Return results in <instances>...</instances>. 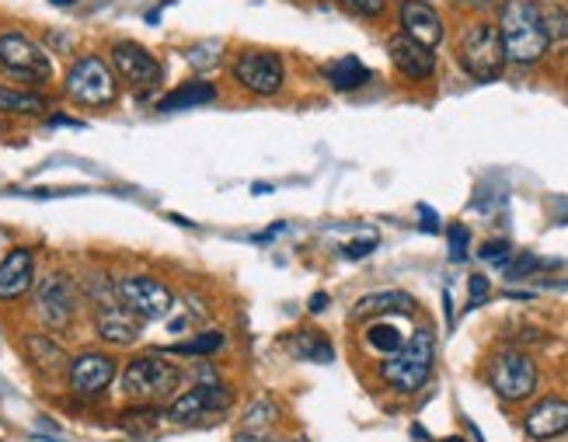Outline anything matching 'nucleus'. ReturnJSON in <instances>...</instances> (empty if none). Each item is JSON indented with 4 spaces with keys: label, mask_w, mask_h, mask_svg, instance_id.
<instances>
[{
    "label": "nucleus",
    "mask_w": 568,
    "mask_h": 442,
    "mask_svg": "<svg viewBox=\"0 0 568 442\" xmlns=\"http://www.w3.org/2000/svg\"><path fill=\"white\" fill-rule=\"evenodd\" d=\"M496 29L506 49V63L534 66L548 56L551 39L545 32V21H540L537 0H503Z\"/></svg>",
    "instance_id": "f257e3e1"
},
{
    "label": "nucleus",
    "mask_w": 568,
    "mask_h": 442,
    "mask_svg": "<svg viewBox=\"0 0 568 442\" xmlns=\"http://www.w3.org/2000/svg\"><path fill=\"white\" fill-rule=\"evenodd\" d=\"M182 377H185L182 366L168 362L161 352H143L122 366L119 387H122V394L136 404H161L179 394Z\"/></svg>",
    "instance_id": "f03ea898"
},
{
    "label": "nucleus",
    "mask_w": 568,
    "mask_h": 442,
    "mask_svg": "<svg viewBox=\"0 0 568 442\" xmlns=\"http://www.w3.org/2000/svg\"><path fill=\"white\" fill-rule=\"evenodd\" d=\"M433 362H436V338L429 328H415L405 346L387 356L384 366H381V380L398 390V394H418L429 377H433Z\"/></svg>",
    "instance_id": "7ed1b4c3"
},
{
    "label": "nucleus",
    "mask_w": 568,
    "mask_h": 442,
    "mask_svg": "<svg viewBox=\"0 0 568 442\" xmlns=\"http://www.w3.org/2000/svg\"><path fill=\"white\" fill-rule=\"evenodd\" d=\"M457 63L467 78H475L481 84L499 81L506 70V49H503L496 24H488V21L467 24L457 39Z\"/></svg>",
    "instance_id": "20e7f679"
},
{
    "label": "nucleus",
    "mask_w": 568,
    "mask_h": 442,
    "mask_svg": "<svg viewBox=\"0 0 568 442\" xmlns=\"http://www.w3.org/2000/svg\"><path fill=\"white\" fill-rule=\"evenodd\" d=\"M0 73L14 84L39 88L53 81V60H49L45 49L24 32L8 29V32H0Z\"/></svg>",
    "instance_id": "39448f33"
},
{
    "label": "nucleus",
    "mask_w": 568,
    "mask_h": 442,
    "mask_svg": "<svg viewBox=\"0 0 568 442\" xmlns=\"http://www.w3.org/2000/svg\"><path fill=\"white\" fill-rule=\"evenodd\" d=\"M63 94L81 109H109L119 97V78L102 56H81L67 70Z\"/></svg>",
    "instance_id": "423d86ee"
},
{
    "label": "nucleus",
    "mask_w": 568,
    "mask_h": 442,
    "mask_svg": "<svg viewBox=\"0 0 568 442\" xmlns=\"http://www.w3.org/2000/svg\"><path fill=\"white\" fill-rule=\"evenodd\" d=\"M231 81L255 97H276L286 84V66L273 49H241L227 63Z\"/></svg>",
    "instance_id": "0eeeda50"
},
{
    "label": "nucleus",
    "mask_w": 568,
    "mask_h": 442,
    "mask_svg": "<svg viewBox=\"0 0 568 442\" xmlns=\"http://www.w3.org/2000/svg\"><path fill=\"white\" fill-rule=\"evenodd\" d=\"M488 387L506 404L527 401L537 390V362L524 349H503L488 362Z\"/></svg>",
    "instance_id": "6e6552de"
},
{
    "label": "nucleus",
    "mask_w": 568,
    "mask_h": 442,
    "mask_svg": "<svg viewBox=\"0 0 568 442\" xmlns=\"http://www.w3.org/2000/svg\"><path fill=\"white\" fill-rule=\"evenodd\" d=\"M36 317L45 331H70L78 321V289L67 273H49L36 286Z\"/></svg>",
    "instance_id": "1a4fd4ad"
},
{
    "label": "nucleus",
    "mask_w": 568,
    "mask_h": 442,
    "mask_svg": "<svg viewBox=\"0 0 568 442\" xmlns=\"http://www.w3.org/2000/svg\"><path fill=\"white\" fill-rule=\"evenodd\" d=\"M115 300L140 321H164L175 307V292L154 276H126L115 282Z\"/></svg>",
    "instance_id": "9d476101"
},
{
    "label": "nucleus",
    "mask_w": 568,
    "mask_h": 442,
    "mask_svg": "<svg viewBox=\"0 0 568 442\" xmlns=\"http://www.w3.org/2000/svg\"><path fill=\"white\" fill-rule=\"evenodd\" d=\"M234 404V390L220 380H206V383H195L189 387L185 394H175L168 404V422H179V425H192L200 419H210V414H224Z\"/></svg>",
    "instance_id": "9b49d317"
},
{
    "label": "nucleus",
    "mask_w": 568,
    "mask_h": 442,
    "mask_svg": "<svg viewBox=\"0 0 568 442\" xmlns=\"http://www.w3.org/2000/svg\"><path fill=\"white\" fill-rule=\"evenodd\" d=\"M109 66H112V73H115V78H119L122 84H126V88H136V91L158 88L161 78H164V66L158 63V56H154L146 45L133 42V39H119V42H112Z\"/></svg>",
    "instance_id": "f8f14e48"
},
{
    "label": "nucleus",
    "mask_w": 568,
    "mask_h": 442,
    "mask_svg": "<svg viewBox=\"0 0 568 442\" xmlns=\"http://www.w3.org/2000/svg\"><path fill=\"white\" fill-rule=\"evenodd\" d=\"M115 380V359L105 352H81L67 362V383L78 398H98Z\"/></svg>",
    "instance_id": "ddd939ff"
},
{
    "label": "nucleus",
    "mask_w": 568,
    "mask_h": 442,
    "mask_svg": "<svg viewBox=\"0 0 568 442\" xmlns=\"http://www.w3.org/2000/svg\"><path fill=\"white\" fill-rule=\"evenodd\" d=\"M36 289V251L11 248L0 258V304H14Z\"/></svg>",
    "instance_id": "4468645a"
},
{
    "label": "nucleus",
    "mask_w": 568,
    "mask_h": 442,
    "mask_svg": "<svg viewBox=\"0 0 568 442\" xmlns=\"http://www.w3.org/2000/svg\"><path fill=\"white\" fill-rule=\"evenodd\" d=\"M387 53H390V63H394V70L402 73V78H408V81H429L433 73H436V53L429 45H423V42H415V39H408L405 32L402 35H394L390 42H387Z\"/></svg>",
    "instance_id": "2eb2a0df"
},
{
    "label": "nucleus",
    "mask_w": 568,
    "mask_h": 442,
    "mask_svg": "<svg viewBox=\"0 0 568 442\" xmlns=\"http://www.w3.org/2000/svg\"><path fill=\"white\" fill-rule=\"evenodd\" d=\"M398 18H402V32L429 49H436L443 42V32H447L443 29L439 11L433 4H426V0H402Z\"/></svg>",
    "instance_id": "dca6fc26"
},
{
    "label": "nucleus",
    "mask_w": 568,
    "mask_h": 442,
    "mask_svg": "<svg viewBox=\"0 0 568 442\" xmlns=\"http://www.w3.org/2000/svg\"><path fill=\"white\" fill-rule=\"evenodd\" d=\"M140 328H143V321L133 317L122 304H109V307L94 310V331L102 341H109V346H133L140 338Z\"/></svg>",
    "instance_id": "f3484780"
},
{
    "label": "nucleus",
    "mask_w": 568,
    "mask_h": 442,
    "mask_svg": "<svg viewBox=\"0 0 568 442\" xmlns=\"http://www.w3.org/2000/svg\"><path fill=\"white\" fill-rule=\"evenodd\" d=\"M524 432L537 442H548L558 435H568V401L548 398L537 401L527 414H524Z\"/></svg>",
    "instance_id": "a211bd4d"
},
{
    "label": "nucleus",
    "mask_w": 568,
    "mask_h": 442,
    "mask_svg": "<svg viewBox=\"0 0 568 442\" xmlns=\"http://www.w3.org/2000/svg\"><path fill=\"white\" fill-rule=\"evenodd\" d=\"M390 313H415V297L405 289H384V292H366L363 300H356L353 307V321H377V317H390Z\"/></svg>",
    "instance_id": "6ab92c4d"
},
{
    "label": "nucleus",
    "mask_w": 568,
    "mask_h": 442,
    "mask_svg": "<svg viewBox=\"0 0 568 442\" xmlns=\"http://www.w3.org/2000/svg\"><path fill=\"white\" fill-rule=\"evenodd\" d=\"M24 359H29V366L42 377L63 373V366L70 362L60 341L49 335H24Z\"/></svg>",
    "instance_id": "aec40b11"
},
{
    "label": "nucleus",
    "mask_w": 568,
    "mask_h": 442,
    "mask_svg": "<svg viewBox=\"0 0 568 442\" xmlns=\"http://www.w3.org/2000/svg\"><path fill=\"white\" fill-rule=\"evenodd\" d=\"M216 84L213 81H189V84H179L171 88L161 102H158V112H182V109H200V105H210L216 102Z\"/></svg>",
    "instance_id": "412c9836"
},
{
    "label": "nucleus",
    "mask_w": 568,
    "mask_h": 442,
    "mask_svg": "<svg viewBox=\"0 0 568 442\" xmlns=\"http://www.w3.org/2000/svg\"><path fill=\"white\" fill-rule=\"evenodd\" d=\"M286 349L296 356V359H304V362H332L335 359V349H332V341L328 335H321V331H301V335H290L286 338Z\"/></svg>",
    "instance_id": "4be33fe9"
},
{
    "label": "nucleus",
    "mask_w": 568,
    "mask_h": 442,
    "mask_svg": "<svg viewBox=\"0 0 568 442\" xmlns=\"http://www.w3.org/2000/svg\"><path fill=\"white\" fill-rule=\"evenodd\" d=\"M49 102L36 91L0 84V115H45Z\"/></svg>",
    "instance_id": "5701e85b"
},
{
    "label": "nucleus",
    "mask_w": 568,
    "mask_h": 442,
    "mask_svg": "<svg viewBox=\"0 0 568 442\" xmlns=\"http://www.w3.org/2000/svg\"><path fill=\"white\" fill-rule=\"evenodd\" d=\"M325 81L335 91H356V88H363L369 81V70L356 56H342V60H335V63L325 66Z\"/></svg>",
    "instance_id": "b1692460"
},
{
    "label": "nucleus",
    "mask_w": 568,
    "mask_h": 442,
    "mask_svg": "<svg viewBox=\"0 0 568 442\" xmlns=\"http://www.w3.org/2000/svg\"><path fill=\"white\" fill-rule=\"evenodd\" d=\"M405 338H408V335H405L398 325L384 321V317H377V321L363 331L366 349H374V352H381V356H394V352H398V349L405 346Z\"/></svg>",
    "instance_id": "393cba45"
},
{
    "label": "nucleus",
    "mask_w": 568,
    "mask_h": 442,
    "mask_svg": "<svg viewBox=\"0 0 568 442\" xmlns=\"http://www.w3.org/2000/svg\"><path fill=\"white\" fill-rule=\"evenodd\" d=\"M227 346V335L224 331H203V335H195L189 341H179V346H171V352L175 356H192V359H206L213 352H220Z\"/></svg>",
    "instance_id": "a878e982"
},
{
    "label": "nucleus",
    "mask_w": 568,
    "mask_h": 442,
    "mask_svg": "<svg viewBox=\"0 0 568 442\" xmlns=\"http://www.w3.org/2000/svg\"><path fill=\"white\" fill-rule=\"evenodd\" d=\"M540 21H545V32L551 42H568V11L561 4H537Z\"/></svg>",
    "instance_id": "bb28decb"
},
{
    "label": "nucleus",
    "mask_w": 568,
    "mask_h": 442,
    "mask_svg": "<svg viewBox=\"0 0 568 442\" xmlns=\"http://www.w3.org/2000/svg\"><path fill=\"white\" fill-rule=\"evenodd\" d=\"M220 53H224V42L220 39H206V42H200V45H189L185 49V60L195 66V70H210V66H216L220 60Z\"/></svg>",
    "instance_id": "cd10ccee"
},
{
    "label": "nucleus",
    "mask_w": 568,
    "mask_h": 442,
    "mask_svg": "<svg viewBox=\"0 0 568 442\" xmlns=\"http://www.w3.org/2000/svg\"><path fill=\"white\" fill-rule=\"evenodd\" d=\"M280 408L268 401V398H258L248 411H244V429H268L276 422Z\"/></svg>",
    "instance_id": "c85d7f7f"
},
{
    "label": "nucleus",
    "mask_w": 568,
    "mask_h": 442,
    "mask_svg": "<svg viewBox=\"0 0 568 442\" xmlns=\"http://www.w3.org/2000/svg\"><path fill=\"white\" fill-rule=\"evenodd\" d=\"M338 8L359 21H377L387 11V0H338Z\"/></svg>",
    "instance_id": "c756f323"
},
{
    "label": "nucleus",
    "mask_w": 568,
    "mask_h": 442,
    "mask_svg": "<svg viewBox=\"0 0 568 442\" xmlns=\"http://www.w3.org/2000/svg\"><path fill=\"white\" fill-rule=\"evenodd\" d=\"M509 240H485L481 244V251H478V258H485V261H491V265H506L509 261Z\"/></svg>",
    "instance_id": "7c9ffc66"
},
{
    "label": "nucleus",
    "mask_w": 568,
    "mask_h": 442,
    "mask_svg": "<svg viewBox=\"0 0 568 442\" xmlns=\"http://www.w3.org/2000/svg\"><path fill=\"white\" fill-rule=\"evenodd\" d=\"M540 268H548V261H540L537 255H520L509 265V279H524L530 273H540Z\"/></svg>",
    "instance_id": "2f4dec72"
},
{
    "label": "nucleus",
    "mask_w": 568,
    "mask_h": 442,
    "mask_svg": "<svg viewBox=\"0 0 568 442\" xmlns=\"http://www.w3.org/2000/svg\"><path fill=\"white\" fill-rule=\"evenodd\" d=\"M447 237H450V258H454V261H464V258H467V240H471L467 227L454 224V227L447 230Z\"/></svg>",
    "instance_id": "473e14b6"
},
{
    "label": "nucleus",
    "mask_w": 568,
    "mask_h": 442,
    "mask_svg": "<svg viewBox=\"0 0 568 442\" xmlns=\"http://www.w3.org/2000/svg\"><path fill=\"white\" fill-rule=\"evenodd\" d=\"M369 251H377V237H359V240L345 244V248H342L345 258H366Z\"/></svg>",
    "instance_id": "72a5a7b5"
},
{
    "label": "nucleus",
    "mask_w": 568,
    "mask_h": 442,
    "mask_svg": "<svg viewBox=\"0 0 568 442\" xmlns=\"http://www.w3.org/2000/svg\"><path fill=\"white\" fill-rule=\"evenodd\" d=\"M485 297H488V279L485 276H471V304L467 307H478V304H485Z\"/></svg>",
    "instance_id": "f704fd0d"
},
{
    "label": "nucleus",
    "mask_w": 568,
    "mask_h": 442,
    "mask_svg": "<svg viewBox=\"0 0 568 442\" xmlns=\"http://www.w3.org/2000/svg\"><path fill=\"white\" fill-rule=\"evenodd\" d=\"M234 442H273V439H268V429H244L234 435Z\"/></svg>",
    "instance_id": "c9c22d12"
},
{
    "label": "nucleus",
    "mask_w": 568,
    "mask_h": 442,
    "mask_svg": "<svg viewBox=\"0 0 568 442\" xmlns=\"http://www.w3.org/2000/svg\"><path fill=\"white\" fill-rule=\"evenodd\" d=\"M418 213H423V224H426L423 230H426V234H436V230H439V216H436L429 206H418Z\"/></svg>",
    "instance_id": "e433bc0d"
},
{
    "label": "nucleus",
    "mask_w": 568,
    "mask_h": 442,
    "mask_svg": "<svg viewBox=\"0 0 568 442\" xmlns=\"http://www.w3.org/2000/svg\"><path fill=\"white\" fill-rule=\"evenodd\" d=\"M496 0H457V8H467V11H488Z\"/></svg>",
    "instance_id": "4c0bfd02"
},
{
    "label": "nucleus",
    "mask_w": 568,
    "mask_h": 442,
    "mask_svg": "<svg viewBox=\"0 0 568 442\" xmlns=\"http://www.w3.org/2000/svg\"><path fill=\"white\" fill-rule=\"evenodd\" d=\"M328 304H332V300H328V292H314V297H311V313H325Z\"/></svg>",
    "instance_id": "58836bf2"
},
{
    "label": "nucleus",
    "mask_w": 568,
    "mask_h": 442,
    "mask_svg": "<svg viewBox=\"0 0 568 442\" xmlns=\"http://www.w3.org/2000/svg\"><path fill=\"white\" fill-rule=\"evenodd\" d=\"M53 4H57V8H73L78 0H53Z\"/></svg>",
    "instance_id": "ea45409f"
},
{
    "label": "nucleus",
    "mask_w": 568,
    "mask_h": 442,
    "mask_svg": "<svg viewBox=\"0 0 568 442\" xmlns=\"http://www.w3.org/2000/svg\"><path fill=\"white\" fill-rule=\"evenodd\" d=\"M439 442H464L460 435H450V439H439Z\"/></svg>",
    "instance_id": "a19ab883"
}]
</instances>
